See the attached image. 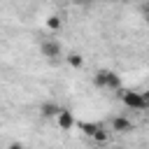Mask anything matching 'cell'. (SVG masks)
<instances>
[{
  "instance_id": "obj_6",
  "label": "cell",
  "mask_w": 149,
  "mask_h": 149,
  "mask_svg": "<svg viewBox=\"0 0 149 149\" xmlns=\"http://www.w3.org/2000/svg\"><path fill=\"white\" fill-rule=\"evenodd\" d=\"M77 128H79V130H81L84 135L93 137V135H95V133H98V130H100L102 126H100V123H88V121H79V123H77Z\"/></svg>"
},
{
  "instance_id": "obj_3",
  "label": "cell",
  "mask_w": 149,
  "mask_h": 149,
  "mask_svg": "<svg viewBox=\"0 0 149 149\" xmlns=\"http://www.w3.org/2000/svg\"><path fill=\"white\" fill-rule=\"evenodd\" d=\"M56 126H58L61 130H72V128L77 126L72 109H68V107H61V112L56 114Z\"/></svg>"
},
{
  "instance_id": "obj_5",
  "label": "cell",
  "mask_w": 149,
  "mask_h": 149,
  "mask_svg": "<svg viewBox=\"0 0 149 149\" xmlns=\"http://www.w3.org/2000/svg\"><path fill=\"white\" fill-rule=\"evenodd\" d=\"M61 112V105L58 102H54V100H47V102H42L40 105V114L44 116V119H56V114Z\"/></svg>"
},
{
  "instance_id": "obj_4",
  "label": "cell",
  "mask_w": 149,
  "mask_h": 149,
  "mask_svg": "<svg viewBox=\"0 0 149 149\" xmlns=\"http://www.w3.org/2000/svg\"><path fill=\"white\" fill-rule=\"evenodd\" d=\"M135 126H133V121L128 119V116H114L112 119V130L114 133H130Z\"/></svg>"
},
{
  "instance_id": "obj_2",
  "label": "cell",
  "mask_w": 149,
  "mask_h": 149,
  "mask_svg": "<svg viewBox=\"0 0 149 149\" xmlns=\"http://www.w3.org/2000/svg\"><path fill=\"white\" fill-rule=\"evenodd\" d=\"M40 54L44 58H49V61H58L63 56V47H61V42L56 37H47V40L40 42Z\"/></svg>"
},
{
  "instance_id": "obj_1",
  "label": "cell",
  "mask_w": 149,
  "mask_h": 149,
  "mask_svg": "<svg viewBox=\"0 0 149 149\" xmlns=\"http://www.w3.org/2000/svg\"><path fill=\"white\" fill-rule=\"evenodd\" d=\"M121 102L128 107V109H149L147 105V98H144V91H133V88H121L116 91Z\"/></svg>"
},
{
  "instance_id": "obj_9",
  "label": "cell",
  "mask_w": 149,
  "mask_h": 149,
  "mask_svg": "<svg viewBox=\"0 0 149 149\" xmlns=\"http://www.w3.org/2000/svg\"><path fill=\"white\" fill-rule=\"evenodd\" d=\"M47 26H49V30H61L63 21H61V16H49L47 19Z\"/></svg>"
},
{
  "instance_id": "obj_12",
  "label": "cell",
  "mask_w": 149,
  "mask_h": 149,
  "mask_svg": "<svg viewBox=\"0 0 149 149\" xmlns=\"http://www.w3.org/2000/svg\"><path fill=\"white\" fill-rule=\"evenodd\" d=\"M147 88H149V86H147Z\"/></svg>"
},
{
  "instance_id": "obj_10",
  "label": "cell",
  "mask_w": 149,
  "mask_h": 149,
  "mask_svg": "<svg viewBox=\"0 0 149 149\" xmlns=\"http://www.w3.org/2000/svg\"><path fill=\"white\" fill-rule=\"evenodd\" d=\"M107 137H109V133H107L105 128H100V130L93 135V142H107Z\"/></svg>"
},
{
  "instance_id": "obj_8",
  "label": "cell",
  "mask_w": 149,
  "mask_h": 149,
  "mask_svg": "<svg viewBox=\"0 0 149 149\" xmlns=\"http://www.w3.org/2000/svg\"><path fill=\"white\" fill-rule=\"evenodd\" d=\"M107 77H109V70H98L93 74V84L98 88H107Z\"/></svg>"
},
{
  "instance_id": "obj_7",
  "label": "cell",
  "mask_w": 149,
  "mask_h": 149,
  "mask_svg": "<svg viewBox=\"0 0 149 149\" xmlns=\"http://www.w3.org/2000/svg\"><path fill=\"white\" fill-rule=\"evenodd\" d=\"M65 61H68V65H70V68H77V70L84 65V56H81V54H77V51H70V54L65 56Z\"/></svg>"
},
{
  "instance_id": "obj_11",
  "label": "cell",
  "mask_w": 149,
  "mask_h": 149,
  "mask_svg": "<svg viewBox=\"0 0 149 149\" xmlns=\"http://www.w3.org/2000/svg\"><path fill=\"white\" fill-rule=\"evenodd\" d=\"M140 14H142V21L149 26V2H142V7H140Z\"/></svg>"
}]
</instances>
